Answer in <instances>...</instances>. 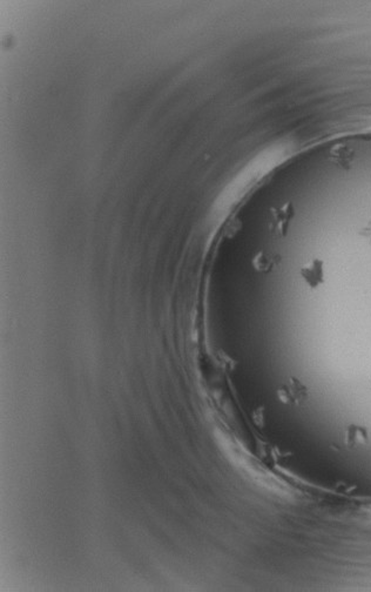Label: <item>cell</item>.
<instances>
[{"label": "cell", "mask_w": 371, "mask_h": 592, "mask_svg": "<svg viewBox=\"0 0 371 592\" xmlns=\"http://www.w3.org/2000/svg\"><path fill=\"white\" fill-rule=\"evenodd\" d=\"M301 275H302L303 280L309 287L317 288L321 283H323L324 280L323 263L320 260L310 261V262L303 266L302 271H301Z\"/></svg>", "instance_id": "obj_1"}, {"label": "cell", "mask_w": 371, "mask_h": 592, "mask_svg": "<svg viewBox=\"0 0 371 592\" xmlns=\"http://www.w3.org/2000/svg\"><path fill=\"white\" fill-rule=\"evenodd\" d=\"M272 215H274V219H272V222H274V232L280 235L284 234V232L287 231L288 228L289 221H290L292 216L291 205L290 203H287L285 206L281 207L280 209L275 211Z\"/></svg>", "instance_id": "obj_2"}, {"label": "cell", "mask_w": 371, "mask_h": 592, "mask_svg": "<svg viewBox=\"0 0 371 592\" xmlns=\"http://www.w3.org/2000/svg\"><path fill=\"white\" fill-rule=\"evenodd\" d=\"M282 393H283V399H285V401L297 402L302 399L304 390L302 389V386H301L300 383L290 382V385L287 386V388H284Z\"/></svg>", "instance_id": "obj_3"}, {"label": "cell", "mask_w": 371, "mask_h": 592, "mask_svg": "<svg viewBox=\"0 0 371 592\" xmlns=\"http://www.w3.org/2000/svg\"><path fill=\"white\" fill-rule=\"evenodd\" d=\"M255 264L258 269L261 271H270L275 264V259L268 254H260L258 258L255 259Z\"/></svg>", "instance_id": "obj_4"}]
</instances>
